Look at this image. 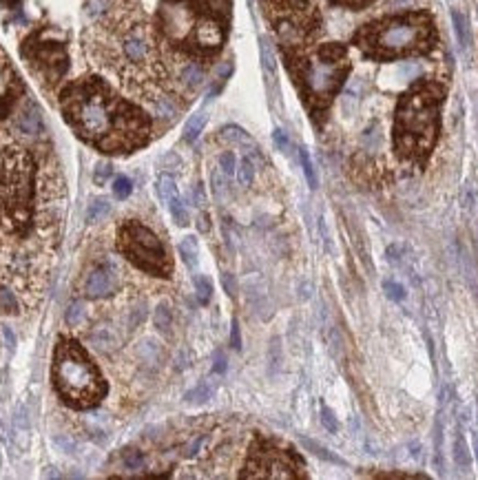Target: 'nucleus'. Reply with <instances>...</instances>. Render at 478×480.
I'll list each match as a JSON object with an SVG mask.
<instances>
[{
  "mask_svg": "<svg viewBox=\"0 0 478 480\" xmlns=\"http://www.w3.org/2000/svg\"><path fill=\"white\" fill-rule=\"evenodd\" d=\"M62 113L82 139L107 153H129L149 139V118L100 78L69 84L62 93Z\"/></svg>",
  "mask_w": 478,
  "mask_h": 480,
  "instance_id": "nucleus-1",
  "label": "nucleus"
},
{
  "mask_svg": "<svg viewBox=\"0 0 478 480\" xmlns=\"http://www.w3.org/2000/svg\"><path fill=\"white\" fill-rule=\"evenodd\" d=\"M93 49L102 64L131 87H144L160 74L156 36L144 20L111 13L97 25Z\"/></svg>",
  "mask_w": 478,
  "mask_h": 480,
  "instance_id": "nucleus-2",
  "label": "nucleus"
},
{
  "mask_svg": "<svg viewBox=\"0 0 478 480\" xmlns=\"http://www.w3.org/2000/svg\"><path fill=\"white\" fill-rule=\"evenodd\" d=\"M443 91L437 84H418L407 93L397 111V149L405 158L423 160L439 131V104Z\"/></svg>",
  "mask_w": 478,
  "mask_h": 480,
  "instance_id": "nucleus-3",
  "label": "nucleus"
},
{
  "mask_svg": "<svg viewBox=\"0 0 478 480\" xmlns=\"http://www.w3.org/2000/svg\"><path fill=\"white\" fill-rule=\"evenodd\" d=\"M53 383L60 397L74 407H91L104 394L100 372L76 341H60L55 348Z\"/></svg>",
  "mask_w": 478,
  "mask_h": 480,
  "instance_id": "nucleus-4",
  "label": "nucleus"
},
{
  "mask_svg": "<svg viewBox=\"0 0 478 480\" xmlns=\"http://www.w3.org/2000/svg\"><path fill=\"white\" fill-rule=\"evenodd\" d=\"M357 42L363 51L376 55V58H392V55L430 49L434 32L430 16L414 13V16L388 18L365 27L357 36Z\"/></svg>",
  "mask_w": 478,
  "mask_h": 480,
  "instance_id": "nucleus-5",
  "label": "nucleus"
},
{
  "mask_svg": "<svg viewBox=\"0 0 478 480\" xmlns=\"http://www.w3.org/2000/svg\"><path fill=\"white\" fill-rule=\"evenodd\" d=\"M118 248L122 255L133 261L139 270L166 277L171 273V261L162 246V242L151 233L146 226L137 221H126L118 233Z\"/></svg>",
  "mask_w": 478,
  "mask_h": 480,
  "instance_id": "nucleus-6",
  "label": "nucleus"
},
{
  "mask_svg": "<svg viewBox=\"0 0 478 480\" xmlns=\"http://www.w3.org/2000/svg\"><path fill=\"white\" fill-rule=\"evenodd\" d=\"M348 64H346V51L339 45L321 47L319 53L310 62H306L301 69V80L306 93L315 102L326 104L334 91L339 89L341 80L346 78Z\"/></svg>",
  "mask_w": 478,
  "mask_h": 480,
  "instance_id": "nucleus-7",
  "label": "nucleus"
},
{
  "mask_svg": "<svg viewBox=\"0 0 478 480\" xmlns=\"http://www.w3.org/2000/svg\"><path fill=\"white\" fill-rule=\"evenodd\" d=\"M273 22L284 45L297 47L315 29V11L306 0H281L273 13Z\"/></svg>",
  "mask_w": 478,
  "mask_h": 480,
  "instance_id": "nucleus-8",
  "label": "nucleus"
},
{
  "mask_svg": "<svg viewBox=\"0 0 478 480\" xmlns=\"http://www.w3.org/2000/svg\"><path fill=\"white\" fill-rule=\"evenodd\" d=\"M32 60L38 67V71L45 76L51 82H58L67 67H69V58L62 42H34L32 45Z\"/></svg>",
  "mask_w": 478,
  "mask_h": 480,
  "instance_id": "nucleus-9",
  "label": "nucleus"
},
{
  "mask_svg": "<svg viewBox=\"0 0 478 480\" xmlns=\"http://www.w3.org/2000/svg\"><path fill=\"white\" fill-rule=\"evenodd\" d=\"M248 476H268V478H292L297 476L292 469L294 465L288 458L286 451H279L273 447H261L255 449L248 462Z\"/></svg>",
  "mask_w": 478,
  "mask_h": 480,
  "instance_id": "nucleus-10",
  "label": "nucleus"
},
{
  "mask_svg": "<svg viewBox=\"0 0 478 480\" xmlns=\"http://www.w3.org/2000/svg\"><path fill=\"white\" fill-rule=\"evenodd\" d=\"M122 281V268L116 259H109L102 266H97L95 270L87 277L84 284V292L91 299H100V296H111L116 294Z\"/></svg>",
  "mask_w": 478,
  "mask_h": 480,
  "instance_id": "nucleus-11",
  "label": "nucleus"
},
{
  "mask_svg": "<svg viewBox=\"0 0 478 480\" xmlns=\"http://www.w3.org/2000/svg\"><path fill=\"white\" fill-rule=\"evenodd\" d=\"M186 42L191 45L193 51L213 53V51H217L221 47L224 29H221V25L215 18H202V20H198L189 29Z\"/></svg>",
  "mask_w": 478,
  "mask_h": 480,
  "instance_id": "nucleus-12",
  "label": "nucleus"
},
{
  "mask_svg": "<svg viewBox=\"0 0 478 480\" xmlns=\"http://www.w3.org/2000/svg\"><path fill=\"white\" fill-rule=\"evenodd\" d=\"M16 126L18 131L29 135V137H38L45 133V120H42V113L34 102H25L16 116Z\"/></svg>",
  "mask_w": 478,
  "mask_h": 480,
  "instance_id": "nucleus-13",
  "label": "nucleus"
},
{
  "mask_svg": "<svg viewBox=\"0 0 478 480\" xmlns=\"http://www.w3.org/2000/svg\"><path fill=\"white\" fill-rule=\"evenodd\" d=\"M246 296H248V301H250V306L255 308V313L259 315V317H264V319H268L271 315H273V306H271V301H268V292H266V288H264V284H261V279H257V277H252V279H248L246 281Z\"/></svg>",
  "mask_w": 478,
  "mask_h": 480,
  "instance_id": "nucleus-14",
  "label": "nucleus"
},
{
  "mask_svg": "<svg viewBox=\"0 0 478 480\" xmlns=\"http://www.w3.org/2000/svg\"><path fill=\"white\" fill-rule=\"evenodd\" d=\"M89 341L93 348H97L100 352H111V350H116L118 343H120V336L111 330L109 326H100V328H95L89 336Z\"/></svg>",
  "mask_w": 478,
  "mask_h": 480,
  "instance_id": "nucleus-15",
  "label": "nucleus"
},
{
  "mask_svg": "<svg viewBox=\"0 0 478 480\" xmlns=\"http://www.w3.org/2000/svg\"><path fill=\"white\" fill-rule=\"evenodd\" d=\"M179 82L184 84V87L189 91H195V89H200L202 87V82H204V69L198 64V62H189L182 67V71H179Z\"/></svg>",
  "mask_w": 478,
  "mask_h": 480,
  "instance_id": "nucleus-16",
  "label": "nucleus"
},
{
  "mask_svg": "<svg viewBox=\"0 0 478 480\" xmlns=\"http://www.w3.org/2000/svg\"><path fill=\"white\" fill-rule=\"evenodd\" d=\"M219 137L224 139V142H228V144L246 146V149H255V142L250 139V135H248L244 129H239V126H235V124L224 126V129L219 131Z\"/></svg>",
  "mask_w": 478,
  "mask_h": 480,
  "instance_id": "nucleus-17",
  "label": "nucleus"
},
{
  "mask_svg": "<svg viewBox=\"0 0 478 480\" xmlns=\"http://www.w3.org/2000/svg\"><path fill=\"white\" fill-rule=\"evenodd\" d=\"M179 255L182 259H184V263L189 268H198V261H200V244L195 237H184L179 242Z\"/></svg>",
  "mask_w": 478,
  "mask_h": 480,
  "instance_id": "nucleus-18",
  "label": "nucleus"
},
{
  "mask_svg": "<svg viewBox=\"0 0 478 480\" xmlns=\"http://www.w3.org/2000/svg\"><path fill=\"white\" fill-rule=\"evenodd\" d=\"M204 126H206V113L200 111V113H195V116H191V120L186 122L184 126V142L193 144L195 139L200 137V133L204 131Z\"/></svg>",
  "mask_w": 478,
  "mask_h": 480,
  "instance_id": "nucleus-19",
  "label": "nucleus"
},
{
  "mask_svg": "<svg viewBox=\"0 0 478 480\" xmlns=\"http://www.w3.org/2000/svg\"><path fill=\"white\" fill-rule=\"evenodd\" d=\"M111 215V204L109 200H91V204L87 206V221L89 224H97V221H104Z\"/></svg>",
  "mask_w": 478,
  "mask_h": 480,
  "instance_id": "nucleus-20",
  "label": "nucleus"
},
{
  "mask_svg": "<svg viewBox=\"0 0 478 480\" xmlns=\"http://www.w3.org/2000/svg\"><path fill=\"white\" fill-rule=\"evenodd\" d=\"M452 22H454V32H456V38L460 42L463 49L470 47L472 42V34H470V25H467V18L463 16L460 11H452Z\"/></svg>",
  "mask_w": 478,
  "mask_h": 480,
  "instance_id": "nucleus-21",
  "label": "nucleus"
},
{
  "mask_svg": "<svg viewBox=\"0 0 478 480\" xmlns=\"http://www.w3.org/2000/svg\"><path fill=\"white\" fill-rule=\"evenodd\" d=\"M255 160L250 158V155H246V158H242V162L237 164V179L242 186H250L252 181H255Z\"/></svg>",
  "mask_w": 478,
  "mask_h": 480,
  "instance_id": "nucleus-22",
  "label": "nucleus"
},
{
  "mask_svg": "<svg viewBox=\"0 0 478 480\" xmlns=\"http://www.w3.org/2000/svg\"><path fill=\"white\" fill-rule=\"evenodd\" d=\"M213 392L215 390H213V385H210V383H200L198 388H193L191 392H186L184 401L191 403V405H202V403L213 399Z\"/></svg>",
  "mask_w": 478,
  "mask_h": 480,
  "instance_id": "nucleus-23",
  "label": "nucleus"
},
{
  "mask_svg": "<svg viewBox=\"0 0 478 480\" xmlns=\"http://www.w3.org/2000/svg\"><path fill=\"white\" fill-rule=\"evenodd\" d=\"M156 191H158V195H160V200H162V202H168L171 197H175V195H177V186H175L173 175L162 173V175L158 177V181H156Z\"/></svg>",
  "mask_w": 478,
  "mask_h": 480,
  "instance_id": "nucleus-24",
  "label": "nucleus"
},
{
  "mask_svg": "<svg viewBox=\"0 0 478 480\" xmlns=\"http://www.w3.org/2000/svg\"><path fill=\"white\" fill-rule=\"evenodd\" d=\"M166 204H168V210H171L173 221H175L177 226H189V221H191V217H189V208H186V204L182 202L177 195L171 197V200H168Z\"/></svg>",
  "mask_w": 478,
  "mask_h": 480,
  "instance_id": "nucleus-25",
  "label": "nucleus"
},
{
  "mask_svg": "<svg viewBox=\"0 0 478 480\" xmlns=\"http://www.w3.org/2000/svg\"><path fill=\"white\" fill-rule=\"evenodd\" d=\"M84 317H87V308H84V301H74L71 306L67 308L64 321H67V326L78 328L80 323H84Z\"/></svg>",
  "mask_w": 478,
  "mask_h": 480,
  "instance_id": "nucleus-26",
  "label": "nucleus"
},
{
  "mask_svg": "<svg viewBox=\"0 0 478 480\" xmlns=\"http://www.w3.org/2000/svg\"><path fill=\"white\" fill-rule=\"evenodd\" d=\"M259 51H261L264 71L268 74L271 78H275V69H277V64H275V53H273V49H271V42L266 40V38L259 40Z\"/></svg>",
  "mask_w": 478,
  "mask_h": 480,
  "instance_id": "nucleus-27",
  "label": "nucleus"
},
{
  "mask_svg": "<svg viewBox=\"0 0 478 480\" xmlns=\"http://www.w3.org/2000/svg\"><path fill=\"white\" fill-rule=\"evenodd\" d=\"M153 321H156V328L160 330V332H168L171 330V326H173V315H171V310H168V306L166 303H160L158 308H156V315H153Z\"/></svg>",
  "mask_w": 478,
  "mask_h": 480,
  "instance_id": "nucleus-28",
  "label": "nucleus"
},
{
  "mask_svg": "<svg viewBox=\"0 0 478 480\" xmlns=\"http://www.w3.org/2000/svg\"><path fill=\"white\" fill-rule=\"evenodd\" d=\"M299 160H301V166H303V175L308 179V186L317 188V171H315V164L310 160V153H308L306 149H299Z\"/></svg>",
  "mask_w": 478,
  "mask_h": 480,
  "instance_id": "nucleus-29",
  "label": "nucleus"
},
{
  "mask_svg": "<svg viewBox=\"0 0 478 480\" xmlns=\"http://www.w3.org/2000/svg\"><path fill=\"white\" fill-rule=\"evenodd\" d=\"M454 458H456L458 467H463V469L470 467V449L463 436H456V441H454Z\"/></svg>",
  "mask_w": 478,
  "mask_h": 480,
  "instance_id": "nucleus-30",
  "label": "nucleus"
},
{
  "mask_svg": "<svg viewBox=\"0 0 478 480\" xmlns=\"http://www.w3.org/2000/svg\"><path fill=\"white\" fill-rule=\"evenodd\" d=\"M153 107H156V113H158L160 118H164V120H173L177 116V107H175V102L171 100V97H164L162 95V97H158Z\"/></svg>",
  "mask_w": 478,
  "mask_h": 480,
  "instance_id": "nucleus-31",
  "label": "nucleus"
},
{
  "mask_svg": "<svg viewBox=\"0 0 478 480\" xmlns=\"http://www.w3.org/2000/svg\"><path fill=\"white\" fill-rule=\"evenodd\" d=\"M301 443L313 451L315 456H319V458H323V460H328V462H336V465H343V460L339 458V456H334V454H330V451L323 447V445H319V443H315V441H310V439H301Z\"/></svg>",
  "mask_w": 478,
  "mask_h": 480,
  "instance_id": "nucleus-32",
  "label": "nucleus"
},
{
  "mask_svg": "<svg viewBox=\"0 0 478 480\" xmlns=\"http://www.w3.org/2000/svg\"><path fill=\"white\" fill-rule=\"evenodd\" d=\"M195 292H198V301L202 306H206L210 301V296H213V286H210V281L202 275L195 277Z\"/></svg>",
  "mask_w": 478,
  "mask_h": 480,
  "instance_id": "nucleus-33",
  "label": "nucleus"
},
{
  "mask_svg": "<svg viewBox=\"0 0 478 480\" xmlns=\"http://www.w3.org/2000/svg\"><path fill=\"white\" fill-rule=\"evenodd\" d=\"M139 359H144V363H158L160 361V348L156 341H151V338H146V341L139 345Z\"/></svg>",
  "mask_w": 478,
  "mask_h": 480,
  "instance_id": "nucleus-34",
  "label": "nucleus"
},
{
  "mask_svg": "<svg viewBox=\"0 0 478 480\" xmlns=\"http://www.w3.org/2000/svg\"><path fill=\"white\" fill-rule=\"evenodd\" d=\"M0 310H3V313H7V315H13L18 310L16 296H13V292L7 286H0Z\"/></svg>",
  "mask_w": 478,
  "mask_h": 480,
  "instance_id": "nucleus-35",
  "label": "nucleus"
},
{
  "mask_svg": "<svg viewBox=\"0 0 478 480\" xmlns=\"http://www.w3.org/2000/svg\"><path fill=\"white\" fill-rule=\"evenodd\" d=\"M226 175L221 173V168L217 166L215 171H213V175H210V184H213V193H215V197L217 200H224V195H226Z\"/></svg>",
  "mask_w": 478,
  "mask_h": 480,
  "instance_id": "nucleus-36",
  "label": "nucleus"
},
{
  "mask_svg": "<svg viewBox=\"0 0 478 480\" xmlns=\"http://www.w3.org/2000/svg\"><path fill=\"white\" fill-rule=\"evenodd\" d=\"M131 191H133V184H131L129 177L120 175L114 179V195L118 197V200H126V197L131 195Z\"/></svg>",
  "mask_w": 478,
  "mask_h": 480,
  "instance_id": "nucleus-37",
  "label": "nucleus"
},
{
  "mask_svg": "<svg viewBox=\"0 0 478 480\" xmlns=\"http://www.w3.org/2000/svg\"><path fill=\"white\" fill-rule=\"evenodd\" d=\"M111 173H114V166H111L109 162H97L95 171H93V181L97 186H104L111 177Z\"/></svg>",
  "mask_w": 478,
  "mask_h": 480,
  "instance_id": "nucleus-38",
  "label": "nucleus"
},
{
  "mask_svg": "<svg viewBox=\"0 0 478 480\" xmlns=\"http://www.w3.org/2000/svg\"><path fill=\"white\" fill-rule=\"evenodd\" d=\"M219 168H221V173L226 177H233L237 173V160H235V155L231 151L219 155Z\"/></svg>",
  "mask_w": 478,
  "mask_h": 480,
  "instance_id": "nucleus-39",
  "label": "nucleus"
},
{
  "mask_svg": "<svg viewBox=\"0 0 478 480\" xmlns=\"http://www.w3.org/2000/svg\"><path fill=\"white\" fill-rule=\"evenodd\" d=\"M321 425L326 427L330 434H336L339 432V423H336L334 414H332V409L330 407H321Z\"/></svg>",
  "mask_w": 478,
  "mask_h": 480,
  "instance_id": "nucleus-40",
  "label": "nucleus"
},
{
  "mask_svg": "<svg viewBox=\"0 0 478 480\" xmlns=\"http://www.w3.org/2000/svg\"><path fill=\"white\" fill-rule=\"evenodd\" d=\"M383 288H385V294L390 296L392 301H403L405 299V288L401 286V284H397V281H385L383 284Z\"/></svg>",
  "mask_w": 478,
  "mask_h": 480,
  "instance_id": "nucleus-41",
  "label": "nucleus"
},
{
  "mask_svg": "<svg viewBox=\"0 0 478 480\" xmlns=\"http://www.w3.org/2000/svg\"><path fill=\"white\" fill-rule=\"evenodd\" d=\"M160 166L164 168V171H177V168L182 166V160H179V155L177 153H166Z\"/></svg>",
  "mask_w": 478,
  "mask_h": 480,
  "instance_id": "nucleus-42",
  "label": "nucleus"
},
{
  "mask_svg": "<svg viewBox=\"0 0 478 480\" xmlns=\"http://www.w3.org/2000/svg\"><path fill=\"white\" fill-rule=\"evenodd\" d=\"M124 465H126V469H139L144 465V456L137 454V451H131V454L124 458Z\"/></svg>",
  "mask_w": 478,
  "mask_h": 480,
  "instance_id": "nucleus-43",
  "label": "nucleus"
},
{
  "mask_svg": "<svg viewBox=\"0 0 478 480\" xmlns=\"http://www.w3.org/2000/svg\"><path fill=\"white\" fill-rule=\"evenodd\" d=\"M273 139H275V144H277L279 151H284V153L290 151V139H288V135H286L284 131H281V129H277V131L273 133Z\"/></svg>",
  "mask_w": 478,
  "mask_h": 480,
  "instance_id": "nucleus-44",
  "label": "nucleus"
},
{
  "mask_svg": "<svg viewBox=\"0 0 478 480\" xmlns=\"http://www.w3.org/2000/svg\"><path fill=\"white\" fill-rule=\"evenodd\" d=\"M144 317H146V306L144 303H139V308H133L131 310V328H137L139 323L144 321Z\"/></svg>",
  "mask_w": 478,
  "mask_h": 480,
  "instance_id": "nucleus-45",
  "label": "nucleus"
},
{
  "mask_svg": "<svg viewBox=\"0 0 478 480\" xmlns=\"http://www.w3.org/2000/svg\"><path fill=\"white\" fill-rule=\"evenodd\" d=\"M221 286H224V290H226V294H231V296L237 294V284H235V277L231 273L221 275Z\"/></svg>",
  "mask_w": 478,
  "mask_h": 480,
  "instance_id": "nucleus-46",
  "label": "nucleus"
},
{
  "mask_svg": "<svg viewBox=\"0 0 478 480\" xmlns=\"http://www.w3.org/2000/svg\"><path fill=\"white\" fill-rule=\"evenodd\" d=\"M206 443V436H200V439H195L189 447H186V451L184 454L189 456V458H193V456H198L200 454V449H202V445Z\"/></svg>",
  "mask_w": 478,
  "mask_h": 480,
  "instance_id": "nucleus-47",
  "label": "nucleus"
},
{
  "mask_svg": "<svg viewBox=\"0 0 478 480\" xmlns=\"http://www.w3.org/2000/svg\"><path fill=\"white\" fill-rule=\"evenodd\" d=\"M193 202H195V206H198V208H204L206 206V195H204L202 184H198V186L193 188Z\"/></svg>",
  "mask_w": 478,
  "mask_h": 480,
  "instance_id": "nucleus-48",
  "label": "nucleus"
},
{
  "mask_svg": "<svg viewBox=\"0 0 478 480\" xmlns=\"http://www.w3.org/2000/svg\"><path fill=\"white\" fill-rule=\"evenodd\" d=\"M231 343H233V348H235V350H239V348H242V334H239V323H237V321H233V330H231Z\"/></svg>",
  "mask_w": 478,
  "mask_h": 480,
  "instance_id": "nucleus-49",
  "label": "nucleus"
},
{
  "mask_svg": "<svg viewBox=\"0 0 478 480\" xmlns=\"http://www.w3.org/2000/svg\"><path fill=\"white\" fill-rule=\"evenodd\" d=\"M319 231L323 235V244H326V250H330V235H328V228H326V221L319 219Z\"/></svg>",
  "mask_w": 478,
  "mask_h": 480,
  "instance_id": "nucleus-50",
  "label": "nucleus"
},
{
  "mask_svg": "<svg viewBox=\"0 0 478 480\" xmlns=\"http://www.w3.org/2000/svg\"><path fill=\"white\" fill-rule=\"evenodd\" d=\"M332 3H339V5H348V7H359V5H365V3H370V0H332Z\"/></svg>",
  "mask_w": 478,
  "mask_h": 480,
  "instance_id": "nucleus-51",
  "label": "nucleus"
},
{
  "mask_svg": "<svg viewBox=\"0 0 478 480\" xmlns=\"http://www.w3.org/2000/svg\"><path fill=\"white\" fill-rule=\"evenodd\" d=\"M215 372H217V374L226 372V359H224L221 355H217V361H215Z\"/></svg>",
  "mask_w": 478,
  "mask_h": 480,
  "instance_id": "nucleus-52",
  "label": "nucleus"
},
{
  "mask_svg": "<svg viewBox=\"0 0 478 480\" xmlns=\"http://www.w3.org/2000/svg\"><path fill=\"white\" fill-rule=\"evenodd\" d=\"M198 226H200V231H202V233H208V228H210V221H208V215H206V213H202V215H200V224H198Z\"/></svg>",
  "mask_w": 478,
  "mask_h": 480,
  "instance_id": "nucleus-53",
  "label": "nucleus"
},
{
  "mask_svg": "<svg viewBox=\"0 0 478 480\" xmlns=\"http://www.w3.org/2000/svg\"><path fill=\"white\" fill-rule=\"evenodd\" d=\"M5 336H7V343L13 348V343H16V338H13V334H11V330H9V328H5Z\"/></svg>",
  "mask_w": 478,
  "mask_h": 480,
  "instance_id": "nucleus-54",
  "label": "nucleus"
},
{
  "mask_svg": "<svg viewBox=\"0 0 478 480\" xmlns=\"http://www.w3.org/2000/svg\"><path fill=\"white\" fill-rule=\"evenodd\" d=\"M18 0H5V5H16Z\"/></svg>",
  "mask_w": 478,
  "mask_h": 480,
  "instance_id": "nucleus-55",
  "label": "nucleus"
},
{
  "mask_svg": "<svg viewBox=\"0 0 478 480\" xmlns=\"http://www.w3.org/2000/svg\"><path fill=\"white\" fill-rule=\"evenodd\" d=\"M474 445H476V454H478V436H474Z\"/></svg>",
  "mask_w": 478,
  "mask_h": 480,
  "instance_id": "nucleus-56",
  "label": "nucleus"
}]
</instances>
